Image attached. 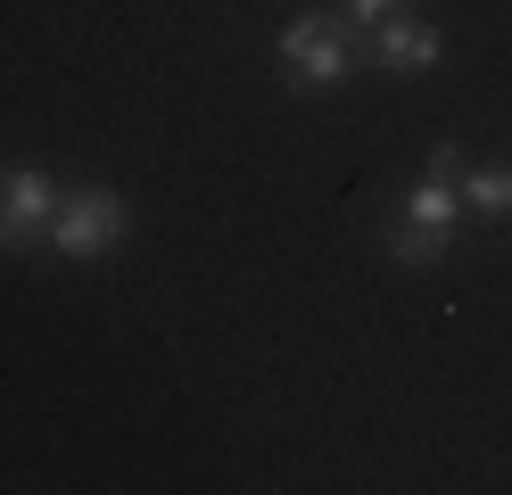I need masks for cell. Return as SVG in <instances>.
Wrapping results in <instances>:
<instances>
[{
	"label": "cell",
	"mask_w": 512,
	"mask_h": 495,
	"mask_svg": "<svg viewBox=\"0 0 512 495\" xmlns=\"http://www.w3.org/2000/svg\"><path fill=\"white\" fill-rule=\"evenodd\" d=\"M356 50H364V25H347V17H290L273 33V58L290 75V91H339Z\"/></svg>",
	"instance_id": "obj_1"
},
{
	"label": "cell",
	"mask_w": 512,
	"mask_h": 495,
	"mask_svg": "<svg viewBox=\"0 0 512 495\" xmlns=\"http://www.w3.org/2000/svg\"><path fill=\"white\" fill-rule=\"evenodd\" d=\"M124 231H133V207H124L116 190H100V182H83V190H58V215H50V256H75V264H91V256H108V248H124Z\"/></svg>",
	"instance_id": "obj_2"
},
{
	"label": "cell",
	"mask_w": 512,
	"mask_h": 495,
	"mask_svg": "<svg viewBox=\"0 0 512 495\" xmlns=\"http://www.w3.org/2000/svg\"><path fill=\"white\" fill-rule=\"evenodd\" d=\"M58 215V182L42 165H0V248H42Z\"/></svg>",
	"instance_id": "obj_3"
},
{
	"label": "cell",
	"mask_w": 512,
	"mask_h": 495,
	"mask_svg": "<svg viewBox=\"0 0 512 495\" xmlns=\"http://www.w3.org/2000/svg\"><path fill=\"white\" fill-rule=\"evenodd\" d=\"M364 50H372V66H389V75H430V66L446 58V42H438V25H422V17H380L372 33H364Z\"/></svg>",
	"instance_id": "obj_4"
},
{
	"label": "cell",
	"mask_w": 512,
	"mask_h": 495,
	"mask_svg": "<svg viewBox=\"0 0 512 495\" xmlns=\"http://www.w3.org/2000/svg\"><path fill=\"white\" fill-rule=\"evenodd\" d=\"M463 215H479V223L512 215V165H463Z\"/></svg>",
	"instance_id": "obj_5"
},
{
	"label": "cell",
	"mask_w": 512,
	"mask_h": 495,
	"mask_svg": "<svg viewBox=\"0 0 512 495\" xmlns=\"http://www.w3.org/2000/svg\"><path fill=\"white\" fill-rule=\"evenodd\" d=\"M380 248H389V264H405V273H430V264H438L446 248H455V240H446V231H413V223H389V231H380Z\"/></svg>",
	"instance_id": "obj_6"
},
{
	"label": "cell",
	"mask_w": 512,
	"mask_h": 495,
	"mask_svg": "<svg viewBox=\"0 0 512 495\" xmlns=\"http://www.w3.org/2000/svg\"><path fill=\"white\" fill-rule=\"evenodd\" d=\"M397 9H405V0H347V25H364V33H372L380 17H397Z\"/></svg>",
	"instance_id": "obj_7"
}]
</instances>
